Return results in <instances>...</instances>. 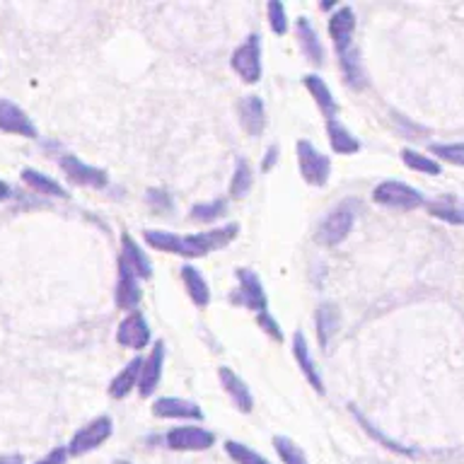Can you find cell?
<instances>
[{
	"mask_svg": "<svg viewBox=\"0 0 464 464\" xmlns=\"http://www.w3.org/2000/svg\"><path fill=\"white\" fill-rule=\"evenodd\" d=\"M237 230H240L237 223H228V225H223V228H213L206 230V232H197V235L179 237V240H177V252L174 254L189 257V259H201L206 254L225 250V247L237 237Z\"/></svg>",
	"mask_w": 464,
	"mask_h": 464,
	"instance_id": "1",
	"label": "cell"
},
{
	"mask_svg": "<svg viewBox=\"0 0 464 464\" xmlns=\"http://www.w3.org/2000/svg\"><path fill=\"white\" fill-rule=\"evenodd\" d=\"M355 221V201H341L334 211L320 223L317 228V242L324 247H337L348 237L354 230Z\"/></svg>",
	"mask_w": 464,
	"mask_h": 464,
	"instance_id": "2",
	"label": "cell"
},
{
	"mask_svg": "<svg viewBox=\"0 0 464 464\" xmlns=\"http://www.w3.org/2000/svg\"><path fill=\"white\" fill-rule=\"evenodd\" d=\"M372 198H375V204L385 206V208H397V211H416V208L425 206V198L421 191L409 187V184H404V181L394 179L378 184L375 191H372Z\"/></svg>",
	"mask_w": 464,
	"mask_h": 464,
	"instance_id": "3",
	"label": "cell"
},
{
	"mask_svg": "<svg viewBox=\"0 0 464 464\" xmlns=\"http://www.w3.org/2000/svg\"><path fill=\"white\" fill-rule=\"evenodd\" d=\"M237 288L235 293H230V302L232 305H242L252 312H267L268 310V300H267V291L261 285L259 276L250 271V268H237Z\"/></svg>",
	"mask_w": 464,
	"mask_h": 464,
	"instance_id": "4",
	"label": "cell"
},
{
	"mask_svg": "<svg viewBox=\"0 0 464 464\" xmlns=\"http://www.w3.org/2000/svg\"><path fill=\"white\" fill-rule=\"evenodd\" d=\"M111 433H114V424L109 416H97L90 424H85L68 442V457H83L87 452H92L100 445L109 441Z\"/></svg>",
	"mask_w": 464,
	"mask_h": 464,
	"instance_id": "5",
	"label": "cell"
},
{
	"mask_svg": "<svg viewBox=\"0 0 464 464\" xmlns=\"http://www.w3.org/2000/svg\"><path fill=\"white\" fill-rule=\"evenodd\" d=\"M230 66L232 71L242 78V83L254 85L261 80V39L259 34H250L244 44L232 51L230 56Z\"/></svg>",
	"mask_w": 464,
	"mask_h": 464,
	"instance_id": "6",
	"label": "cell"
},
{
	"mask_svg": "<svg viewBox=\"0 0 464 464\" xmlns=\"http://www.w3.org/2000/svg\"><path fill=\"white\" fill-rule=\"evenodd\" d=\"M298 165L302 179L310 187H324L331 177V160L310 141H298Z\"/></svg>",
	"mask_w": 464,
	"mask_h": 464,
	"instance_id": "7",
	"label": "cell"
},
{
	"mask_svg": "<svg viewBox=\"0 0 464 464\" xmlns=\"http://www.w3.org/2000/svg\"><path fill=\"white\" fill-rule=\"evenodd\" d=\"M165 442L167 448L177 452H204L215 445V435L201 425H179L167 433Z\"/></svg>",
	"mask_w": 464,
	"mask_h": 464,
	"instance_id": "8",
	"label": "cell"
},
{
	"mask_svg": "<svg viewBox=\"0 0 464 464\" xmlns=\"http://www.w3.org/2000/svg\"><path fill=\"white\" fill-rule=\"evenodd\" d=\"M58 165L64 170L66 179L71 184H78V187H90V189H104L109 184V174L100 170V167H92L83 162L78 155H64L58 160Z\"/></svg>",
	"mask_w": 464,
	"mask_h": 464,
	"instance_id": "9",
	"label": "cell"
},
{
	"mask_svg": "<svg viewBox=\"0 0 464 464\" xmlns=\"http://www.w3.org/2000/svg\"><path fill=\"white\" fill-rule=\"evenodd\" d=\"M354 32H355V13L348 5L341 8L329 17V39L334 44L337 56H344L354 48Z\"/></svg>",
	"mask_w": 464,
	"mask_h": 464,
	"instance_id": "10",
	"label": "cell"
},
{
	"mask_svg": "<svg viewBox=\"0 0 464 464\" xmlns=\"http://www.w3.org/2000/svg\"><path fill=\"white\" fill-rule=\"evenodd\" d=\"M117 344L131 351H141L150 344V327L148 320L143 317V312H128L117 329Z\"/></svg>",
	"mask_w": 464,
	"mask_h": 464,
	"instance_id": "11",
	"label": "cell"
},
{
	"mask_svg": "<svg viewBox=\"0 0 464 464\" xmlns=\"http://www.w3.org/2000/svg\"><path fill=\"white\" fill-rule=\"evenodd\" d=\"M0 131L22 136V138H37L39 136L32 117H27V111L20 104L10 102V100H0Z\"/></svg>",
	"mask_w": 464,
	"mask_h": 464,
	"instance_id": "12",
	"label": "cell"
},
{
	"mask_svg": "<svg viewBox=\"0 0 464 464\" xmlns=\"http://www.w3.org/2000/svg\"><path fill=\"white\" fill-rule=\"evenodd\" d=\"M141 278L136 276L134 268L127 267L124 261L118 259V281L117 293H114L117 307L124 310V312H136L138 305H141Z\"/></svg>",
	"mask_w": 464,
	"mask_h": 464,
	"instance_id": "13",
	"label": "cell"
},
{
	"mask_svg": "<svg viewBox=\"0 0 464 464\" xmlns=\"http://www.w3.org/2000/svg\"><path fill=\"white\" fill-rule=\"evenodd\" d=\"M162 365H165V341H155V346L150 348L148 358H143L141 382H138V394L143 399L153 397L162 380Z\"/></svg>",
	"mask_w": 464,
	"mask_h": 464,
	"instance_id": "14",
	"label": "cell"
},
{
	"mask_svg": "<svg viewBox=\"0 0 464 464\" xmlns=\"http://www.w3.org/2000/svg\"><path fill=\"white\" fill-rule=\"evenodd\" d=\"M153 414L158 418H187V421L204 418V411L197 401L181 399V397H160L153 404Z\"/></svg>",
	"mask_w": 464,
	"mask_h": 464,
	"instance_id": "15",
	"label": "cell"
},
{
	"mask_svg": "<svg viewBox=\"0 0 464 464\" xmlns=\"http://www.w3.org/2000/svg\"><path fill=\"white\" fill-rule=\"evenodd\" d=\"M218 378H221V385L225 390L232 404L237 407V411H242V414H250L254 409V397L250 392V387L244 382L240 375H237L232 368H221L218 370Z\"/></svg>",
	"mask_w": 464,
	"mask_h": 464,
	"instance_id": "16",
	"label": "cell"
},
{
	"mask_svg": "<svg viewBox=\"0 0 464 464\" xmlns=\"http://www.w3.org/2000/svg\"><path fill=\"white\" fill-rule=\"evenodd\" d=\"M293 355H295V361H298L300 370H302V375H305V380L310 382V387H312L317 394H324V382L322 378H320V372H317L315 361H312V355H310V346H307V338L302 331H295V337H293Z\"/></svg>",
	"mask_w": 464,
	"mask_h": 464,
	"instance_id": "17",
	"label": "cell"
},
{
	"mask_svg": "<svg viewBox=\"0 0 464 464\" xmlns=\"http://www.w3.org/2000/svg\"><path fill=\"white\" fill-rule=\"evenodd\" d=\"M240 124L250 136H261V131L267 128V109L261 97L247 95L240 102Z\"/></svg>",
	"mask_w": 464,
	"mask_h": 464,
	"instance_id": "18",
	"label": "cell"
},
{
	"mask_svg": "<svg viewBox=\"0 0 464 464\" xmlns=\"http://www.w3.org/2000/svg\"><path fill=\"white\" fill-rule=\"evenodd\" d=\"M141 368H143V358L136 355L127 363V368L118 372L117 378L111 380L109 385V397L111 399H127L128 394L134 392L138 382H141Z\"/></svg>",
	"mask_w": 464,
	"mask_h": 464,
	"instance_id": "19",
	"label": "cell"
},
{
	"mask_svg": "<svg viewBox=\"0 0 464 464\" xmlns=\"http://www.w3.org/2000/svg\"><path fill=\"white\" fill-rule=\"evenodd\" d=\"M302 85H305V90L310 92V97L315 100L317 107H320V111H322L324 117H327V121L329 118H337V100H334V95H331L329 85L324 83L317 73H310V75H305L302 78Z\"/></svg>",
	"mask_w": 464,
	"mask_h": 464,
	"instance_id": "20",
	"label": "cell"
},
{
	"mask_svg": "<svg viewBox=\"0 0 464 464\" xmlns=\"http://www.w3.org/2000/svg\"><path fill=\"white\" fill-rule=\"evenodd\" d=\"M295 34H298L300 48H302V54H305L307 61H312L315 66H322L324 47H322V41H320V37H317L315 27L310 24V20L300 17L298 22H295Z\"/></svg>",
	"mask_w": 464,
	"mask_h": 464,
	"instance_id": "21",
	"label": "cell"
},
{
	"mask_svg": "<svg viewBox=\"0 0 464 464\" xmlns=\"http://www.w3.org/2000/svg\"><path fill=\"white\" fill-rule=\"evenodd\" d=\"M181 284L189 293V298L194 300V305L197 307H208L211 305V288L206 284V278L201 276L194 264H184L181 267Z\"/></svg>",
	"mask_w": 464,
	"mask_h": 464,
	"instance_id": "22",
	"label": "cell"
},
{
	"mask_svg": "<svg viewBox=\"0 0 464 464\" xmlns=\"http://www.w3.org/2000/svg\"><path fill=\"white\" fill-rule=\"evenodd\" d=\"M118 259L124 261L127 267H131L136 271V276L141 278V281H148L150 276H153V267H150V259L145 254L141 252V247L134 242V237L124 232L121 235V257Z\"/></svg>",
	"mask_w": 464,
	"mask_h": 464,
	"instance_id": "23",
	"label": "cell"
},
{
	"mask_svg": "<svg viewBox=\"0 0 464 464\" xmlns=\"http://www.w3.org/2000/svg\"><path fill=\"white\" fill-rule=\"evenodd\" d=\"M22 181L32 191L41 194V197H54V198H71V194L58 184L56 179H51L48 174L39 172V170H32V167H24L22 170Z\"/></svg>",
	"mask_w": 464,
	"mask_h": 464,
	"instance_id": "24",
	"label": "cell"
},
{
	"mask_svg": "<svg viewBox=\"0 0 464 464\" xmlns=\"http://www.w3.org/2000/svg\"><path fill=\"white\" fill-rule=\"evenodd\" d=\"M327 136H329V145L337 155H354V153L361 150L358 138L338 118H329L327 121Z\"/></svg>",
	"mask_w": 464,
	"mask_h": 464,
	"instance_id": "25",
	"label": "cell"
},
{
	"mask_svg": "<svg viewBox=\"0 0 464 464\" xmlns=\"http://www.w3.org/2000/svg\"><path fill=\"white\" fill-rule=\"evenodd\" d=\"M338 322H341V315H338L337 305L322 302V305L317 307L315 324H317V338H320V346L322 348L329 346L331 337H334L338 329Z\"/></svg>",
	"mask_w": 464,
	"mask_h": 464,
	"instance_id": "26",
	"label": "cell"
},
{
	"mask_svg": "<svg viewBox=\"0 0 464 464\" xmlns=\"http://www.w3.org/2000/svg\"><path fill=\"white\" fill-rule=\"evenodd\" d=\"M428 211L435 218H441L445 223H452V225H464V204L455 201V198H438V201H431L428 204Z\"/></svg>",
	"mask_w": 464,
	"mask_h": 464,
	"instance_id": "27",
	"label": "cell"
},
{
	"mask_svg": "<svg viewBox=\"0 0 464 464\" xmlns=\"http://www.w3.org/2000/svg\"><path fill=\"white\" fill-rule=\"evenodd\" d=\"M338 64H341V71H344V78L351 87L361 90L365 87V73H363L361 58H358V48H351L344 56H338Z\"/></svg>",
	"mask_w": 464,
	"mask_h": 464,
	"instance_id": "28",
	"label": "cell"
},
{
	"mask_svg": "<svg viewBox=\"0 0 464 464\" xmlns=\"http://www.w3.org/2000/svg\"><path fill=\"white\" fill-rule=\"evenodd\" d=\"M254 184V177H252V167L244 158L237 160L235 165V172H232V181H230V197L232 198H244L250 194Z\"/></svg>",
	"mask_w": 464,
	"mask_h": 464,
	"instance_id": "29",
	"label": "cell"
},
{
	"mask_svg": "<svg viewBox=\"0 0 464 464\" xmlns=\"http://www.w3.org/2000/svg\"><path fill=\"white\" fill-rule=\"evenodd\" d=\"M274 448L276 455L281 457V462L284 464H310L305 450L300 448L295 441H291L288 435H276Z\"/></svg>",
	"mask_w": 464,
	"mask_h": 464,
	"instance_id": "30",
	"label": "cell"
},
{
	"mask_svg": "<svg viewBox=\"0 0 464 464\" xmlns=\"http://www.w3.org/2000/svg\"><path fill=\"white\" fill-rule=\"evenodd\" d=\"M225 213H228V201L215 198V201H208V204L191 206V221L213 223L218 221V218H223Z\"/></svg>",
	"mask_w": 464,
	"mask_h": 464,
	"instance_id": "31",
	"label": "cell"
},
{
	"mask_svg": "<svg viewBox=\"0 0 464 464\" xmlns=\"http://www.w3.org/2000/svg\"><path fill=\"white\" fill-rule=\"evenodd\" d=\"M143 240H145L148 247L158 250V252L174 254L177 252V240H179V235L167 232V230H143Z\"/></svg>",
	"mask_w": 464,
	"mask_h": 464,
	"instance_id": "32",
	"label": "cell"
},
{
	"mask_svg": "<svg viewBox=\"0 0 464 464\" xmlns=\"http://www.w3.org/2000/svg\"><path fill=\"white\" fill-rule=\"evenodd\" d=\"M225 452L235 464H268L267 457H261L257 450L247 448L244 442L228 441L225 442Z\"/></svg>",
	"mask_w": 464,
	"mask_h": 464,
	"instance_id": "33",
	"label": "cell"
},
{
	"mask_svg": "<svg viewBox=\"0 0 464 464\" xmlns=\"http://www.w3.org/2000/svg\"><path fill=\"white\" fill-rule=\"evenodd\" d=\"M401 160H404V165L411 167V170H416V172H425V174H441V165L435 162L433 158L428 155H421L416 150H401Z\"/></svg>",
	"mask_w": 464,
	"mask_h": 464,
	"instance_id": "34",
	"label": "cell"
},
{
	"mask_svg": "<svg viewBox=\"0 0 464 464\" xmlns=\"http://www.w3.org/2000/svg\"><path fill=\"white\" fill-rule=\"evenodd\" d=\"M431 153L450 165L464 167V143H435L431 145Z\"/></svg>",
	"mask_w": 464,
	"mask_h": 464,
	"instance_id": "35",
	"label": "cell"
},
{
	"mask_svg": "<svg viewBox=\"0 0 464 464\" xmlns=\"http://www.w3.org/2000/svg\"><path fill=\"white\" fill-rule=\"evenodd\" d=\"M268 10V27H271V32L278 34V37H284L288 32V15H285V8L284 3H278V0H271L267 5Z\"/></svg>",
	"mask_w": 464,
	"mask_h": 464,
	"instance_id": "36",
	"label": "cell"
},
{
	"mask_svg": "<svg viewBox=\"0 0 464 464\" xmlns=\"http://www.w3.org/2000/svg\"><path fill=\"white\" fill-rule=\"evenodd\" d=\"M257 324H259L261 329L267 331L268 337L274 338V341H278V344H281V341H284V331H281V327H278V322H276L274 317H271V312H259V315H257Z\"/></svg>",
	"mask_w": 464,
	"mask_h": 464,
	"instance_id": "37",
	"label": "cell"
},
{
	"mask_svg": "<svg viewBox=\"0 0 464 464\" xmlns=\"http://www.w3.org/2000/svg\"><path fill=\"white\" fill-rule=\"evenodd\" d=\"M66 460H68V450L54 448L47 457H41L39 462H34V464H66Z\"/></svg>",
	"mask_w": 464,
	"mask_h": 464,
	"instance_id": "38",
	"label": "cell"
},
{
	"mask_svg": "<svg viewBox=\"0 0 464 464\" xmlns=\"http://www.w3.org/2000/svg\"><path fill=\"white\" fill-rule=\"evenodd\" d=\"M276 160H278V145H271V148L267 150V158H264V162H261V170L268 172V170L276 165Z\"/></svg>",
	"mask_w": 464,
	"mask_h": 464,
	"instance_id": "39",
	"label": "cell"
},
{
	"mask_svg": "<svg viewBox=\"0 0 464 464\" xmlns=\"http://www.w3.org/2000/svg\"><path fill=\"white\" fill-rule=\"evenodd\" d=\"M148 198H150V204L170 206V197H167L165 191H148Z\"/></svg>",
	"mask_w": 464,
	"mask_h": 464,
	"instance_id": "40",
	"label": "cell"
},
{
	"mask_svg": "<svg viewBox=\"0 0 464 464\" xmlns=\"http://www.w3.org/2000/svg\"><path fill=\"white\" fill-rule=\"evenodd\" d=\"M10 197H13V189H10V184H8V181L0 179V204H3V201H8Z\"/></svg>",
	"mask_w": 464,
	"mask_h": 464,
	"instance_id": "41",
	"label": "cell"
},
{
	"mask_svg": "<svg viewBox=\"0 0 464 464\" xmlns=\"http://www.w3.org/2000/svg\"><path fill=\"white\" fill-rule=\"evenodd\" d=\"M0 464H24L22 455H3L0 457Z\"/></svg>",
	"mask_w": 464,
	"mask_h": 464,
	"instance_id": "42",
	"label": "cell"
},
{
	"mask_svg": "<svg viewBox=\"0 0 464 464\" xmlns=\"http://www.w3.org/2000/svg\"><path fill=\"white\" fill-rule=\"evenodd\" d=\"M117 464H128V462H117Z\"/></svg>",
	"mask_w": 464,
	"mask_h": 464,
	"instance_id": "43",
	"label": "cell"
}]
</instances>
